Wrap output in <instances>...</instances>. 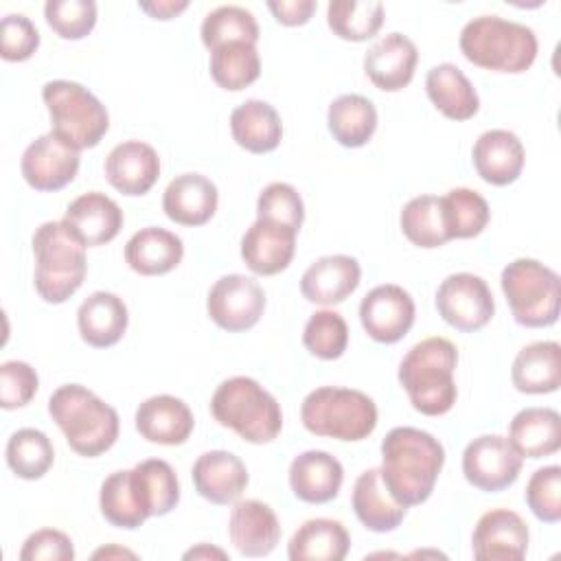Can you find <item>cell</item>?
<instances>
[{
    "label": "cell",
    "instance_id": "cell-1",
    "mask_svg": "<svg viewBox=\"0 0 561 561\" xmlns=\"http://www.w3.org/2000/svg\"><path fill=\"white\" fill-rule=\"evenodd\" d=\"M445 449L430 432L394 427L381 440V480L403 506L423 504L438 480Z\"/></svg>",
    "mask_w": 561,
    "mask_h": 561
},
{
    "label": "cell",
    "instance_id": "cell-2",
    "mask_svg": "<svg viewBox=\"0 0 561 561\" xmlns=\"http://www.w3.org/2000/svg\"><path fill=\"white\" fill-rule=\"evenodd\" d=\"M458 351L447 337H425L416 342L399 364V381L416 412L440 416L456 403L458 390L454 370Z\"/></svg>",
    "mask_w": 561,
    "mask_h": 561
},
{
    "label": "cell",
    "instance_id": "cell-3",
    "mask_svg": "<svg viewBox=\"0 0 561 561\" xmlns=\"http://www.w3.org/2000/svg\"><path fill=\"white\" fill-rule=\"evenodd\" d=\"M48 414L79 456H101L118 438L116 410L81 383L59 386L48 399Z\"/></svg>",
    "mask_w": 561,
    "mask_h": 561
},
{
    "label": "cell",
    "instance_id": "cell-4",
    "mask_svg": "<svg viewBox=\"0 0 561 561\" xmlns=\"http://www.w3.org/2000/svg\"><path fill=\"white\" fill-rule=\"evenodd\" d=\"M462 55L486 70L524 72L537 57V35L530 26L500 15H478L460 31Z\"/></svg>",
    "mask_w": 561,
    "mask_h": 561
},
{
    "label": "cell",
    "instance_id": "cell-5",
    "mask_svg": "<svg viewBox=\"0 0 561 561\" xmlns=\"http://www.w3.org/2000/svg\"><path fill=\"white\" fill-rule=\"evenodd\" d=\"M35 291L46 302H66L85 278V245L64 221H44L33 234Z\"/></svg>",
    "mask_w": 561,
    "mask_h": 561
},
{
    "label": "cell",
    "instance_id": "cell-6",
    "mask_svg": "<svg viewBox=\"0 0 561 561\" xmlns=\"http://www.w3.org/2000/svg\"><path fill=\"white\" fill-rule=\"evenodd\" d=\"M210 412L224 427L234 430L248 443H272L283 427L278 401L252 377L221 381L210 399Z\"/></svg>",
    "mask_w": 561,
    "mask_h": 561
},
{
    "label": "cell",
    "instance_id": "cell-7",
    "mask_svg": "<svg viewBox=\"0 0 561 561\" xmlns=\"http://www.w3.org/2000/svg\"><path fill=\"white\" fill-rule=\"evenodd\" d=\"M300 421L316 436L362 440L377 427V405L362 390L322 386L302 399Z\"/></svg>",
    "mask_w": 561,
    "mask_h": 561
},
{
    "label": "cell",
    "instance_id": "cell-8",
    "mask_svg": "<svg viewBox=\"0 0 561 561\" xmlns=\"http://www.w3.org/2000/svg\"><path fill=\"white\" fill-rule=\"evenodd\" d=\"M42 99L50 114L53 134L75 149H90L101 142L110 127L105 105L81 83L55 79L44 83Z\"/></svg>",
    "mask_w": 561,
    "mask_h": 561
},
{
    "label": "cell",
    "instance_id": "cell-9",
    "mask_svg": "<svg viewBox=\"0 0 561 561\" xmlns=\"http://www.w3.org/2000/svg\"><path fill=\"white\" fill-rule=\"evenodd\" d=\"M500 283L517 324L539 329L557 322L561 283L554 270L535 259H515L502 270Z\"/></svg>",
    "mask_w": 561,
    "mask_h": 561
},
{
    "label": "cell",
    "instance_id": "cell-10",
    "mask_svg": "<svg viewBox=\"0 0 561 561\" xmlns=\"http://www.w3.org/2000/svg\"><path fill=\"white\" fill-rule=\"evenodd\" d=\"M436 309L449 327L471 333L489 324L495 313V302L484 278L469 272H458L449 274L438 285Z\"/></svg>",
    "mask_w": 561,
    "mask_h": 561
},
{
    "label": "cell",
    "instance_id": "cell-11",
    "mask_svg": "<svg viewBox=\"0 0 561 561\" xmlns=\"http://www.w3.org/2000/svg\"><path fill=\"white\" fill-rule=\"evenodd\" d=\"M522 471V456L500 434H482L462 451V473L480 491L497 493L511 486Z\"/></svg>",
    "mask_w": 561,
    "mask_h": 561
},
{
    "label": "cell",
    "instance_id": "cell-12",
    "mask_svg": "<svg viewBox=\"0 0 561 561\" xmlns=\"http://www.w3.org/2000/svg\"><path fill=\"white\" fill-rule=\"evenodd\" d=\"M206 309L210 320L224 331H248L263 316L265 291L250 276L226 274L210 287Z\"/></svg>",
    "mask_w": 561,
    "mask_h": 561
},
{
    "label": "cell",
    "instance_id": "cell-13",
    "mask_svg": "<svg viewBox=\"0 0 561 561\" xmlns=\"http://www.w3.org/2000/svg\"><path fill=\"white\" fill-rule=\"evenodd\" d=\"M412 296L392 283L373 287L359 305V320L364 331L381 344L399 342L414 324Z\"/></svg>",
    "mask_w": 561,
    "mask_h": 561
},
{
    "label": "cell",
    "instance_id": "cell-14",
    "mask_svg": "<svg viewBox=\"0 0 561 561\" xmlns=\"http://www.w3.org/2000/svg\"><path fill=\"white\" fill-rule=\"evenodd\" d=\"M20 171L31 188L59 191L70 184L79 171V149L48 131L24 149Z\"/></svg>",
    "mask_w": 561,
    "mask_h": 561
},
{
    "label": "cell",
    "instance_id": "cell-15",
    "mask_svg": "<svg viewBox=\"0 0 561 561\" xmlns=\"http://www.w3.org/2000/svg\"><path fill=\"white\" fill-rule=\"evenodd\" d=\"M478 561H519L528 550V526L508 508L486 511L471 535Z\"/></svg>",
    "mask_w": 561,
    "mask_h": 561
},
{
    "label": "cell",
    "instance_id": "cell-16",
    "mask_svg": "<svg viewBox=\"0 0 561 561\" xmlns=\"http://www.w3.org/2000/svg\"><path fill=\"white\" fill-rule=\"evenodd\" d=\"M296 234L298 230L287 224L256 217L241 239V259L259 276L278 274L294 259Z\"/></svg>",
    "mask_w": 561,
    "mask_h": 561
},
{
    "label": "cell",
    "instance_id": "cell-17",
    "mask_svg": "<svg viewBox=\"0 0 561 561\" xmlns=\"http://www.w3.org/2000/svg\"><path fill=\"white\" fill-rule=\"evenodd\" d=\"M419 61V50L414 42L403 33H388L377 39L364 55V72L375 83V88L386 92L403 90L412 77Z\"/></svg>",
    "mask_w": 561,
    "mask_h": 561
},
{
    "label": "cell",
    "instance_id": "cell-18",
    "mask_svg": "<svg viewBox=\"0 0 561 561\" xmlns=\"http://www.w3.org/2000/svg\"><path fill=\"white\" fill-rule=\"evenodd\" d=\"M61 221L85 248H94L110 243L121 232L123 210L105 193L90 191L70 202Z\"/></svg>",
    "mask_w": 561,
    "mask_h": 561
},
{
    "label": "cell",
    "instance_id": "cell-19",
    "mask_svg": "<svg viewBox=\"0 0 561 561\" xmlns=\"http://www.w3.org/2000/svg\"><path fill=\"white\" fill-rule=\"evenodd\" d=\"M191 478H193L195 491L213 504L237 502L250 480L241 458L224 449H213L202 454L193 462Z\"/></svg>",
    "mask_w": 561,
    "mask_h": 561
},
{
    "label": "cell",
    "instance_id": "cell-20",
    "mask_svg": "<svg viewBox=\"0 0 561 561\" xmlns=\"http://www.w3.org/2000/svg\"><path fill=\"white\" fill-rule=\"evenodd\" d=\"M105 178L123 195H145L160 178V158L142 140H125L107 153Z\"/></svg>",
    "mask_w": 561,
    "mask_h": 561
},
{
    "label": "cell",
    "instance_id": "cell-21",
    "mask_svg": "<svg viewBox=\"0 0 561 561\" xmlns=\"http://www.w3.org/2000/svg\"><path fill=\"white\" fill-rule=\"evenodd\" d=\"M359 276L362 267L353 256L329 254L305 270L300 278V294L316 305H340L357 289Z\"/></svg>",
    "mask_w": 561,
    "mask_h": 561
},
{
    "label": "cell",
    "instance_id": "cell-22",
    "mask_svg": "<svg viewBox=\"0 0 561 561\" xmlns=\"http://www.w3.org/2000/svg\"><path fill=\"white\" fill-rule=\"evenodd\" d=\"M138 434L158 445H182L193 432L195 419L191 408L171 394H156L145 399L136 410Z\"/></svg>",
    "mask_w": 561,
    "mask_h": 561
},
{
    "label": "cell",
    "instance_id": "cell-23",
    "mask_svg": "<svg viewBox=\"0 0 561 561\" xmlns=\"http://www.w3.org/2000/svg\"><path fill=\"white\" fill-rule=\"evenodd\" d=\"M344 482L342 462L322 449L298 454L289 465V486L294 495L309 504L331 502Z\"/></svg>",
    "mask_w": 561,
    "mask_h": 561
},
{
    "label": "cell",
    "instance_id": "cell-24",
    "mask_svg": "<svg viewBox=\"0 0 561 561\" xmlns=\"http://www.w3.org/2000/svg\"><path fill=\"white\" fill-rule=\"evenodd\" d=\"M228 533L243 557H265L280 539V524L265 502L241 500L232 506Z\"/></svg>",
    "mask_w": 561,
    "mask_h": 561
},
{
    "label": "cell",
    "instance_id": "cell-25",
    "mask_svg": "<svg viewBox=\"0 0 561 561\" xmlns=\"http://www.w3.org/2000/svg\"><path fill=\"white\" fill-rule=\"evenodd\" d=\"M219 193L202 173H182L169 182L162 195L164 215L182 226H202L217 210Z\"/></svg>",
    "mask_w": 561,
    "mask_h": 561
},
{
    "label": "cell",
    "instance_id": "cell-26",
    "mask_svg": "<svg viewBox=\"0 0 561 561\" xmlns=\"http://www.w3.org/2000/svg\"><path fill=\"white\" fill-rule=\"evenodd\" d=\"M471 158L478 175L493 186H506L515 182L526 160L522 140L508 129H489L480 134Z\"/></svg>",
    "mask_w": 561,
    "mask_h": 561
},
{
    "label": "cell",
    "instance_id": "cell-27",
    "mask_svg": "<svg viewBox=\"0 0 561 561\" xmlns=\"http://www.w3.org/2000/svg\"><path fill=\"white\" fill-rule=\"evenodd\" d=\"M353 511L357 519L373 533H390L394 530L403 517L408 506L397 502L388 486L381 480V471L366 469L357 476L353 484V497H351Z\"/></svg>",
    "mask_w": 561,
    "mask_h": 561
},
{
    "label": "cell",
    "instance_id": "cell-28",
    "mask_svg": "<svg viewBox=\"0 0 561 561\" xmlns=\"http://www.w3.org/2000/svg\"><path fill=\"white\" fill-rule=\"evenodd\" d=\"M127 307L123 298L112 291L90 294L77 309L79 333L85 344L94 348L114 346L127 329Z\"/></svg>",
    "mask_w": 561,
    "mask_h": 561
},
{
    "label": "cell",
    "instance_id": "cell-29",
    "mask_svg": "<svg viewBox=\"0 0 561 561\" xmlns=\"http://www.w3.org/2000/svg\"><path fill=\"white\" fill-rule=\"evenodd\" d=\"M184 256L182 239L164 228L147 226L131 234L125 245L127 265L142 276H160L180 265Z\"/></svg>",
    "mask_w": 561,
    "mask_h": 561
},
{
    "label": "cell",
    "instance_id": "cell-30",
    "mask_svg": "<svg viewBox=\"0 0 561 561\" xmlns=\"http://www.w3.org/2000/svg\"><path fill=\"white\" fill-rule=\"evenodd\" d=\"M508 443L524 458H543L561 447V416L552 408H524L508 425Z\"/></svg>",
    "mask_w": 561,
    "mask_h": 561
},
{
    "label": "cell",
    "instance_id": "cell-31",
    "mask_svg": "<svg viewBox=\"0 0 561 561\" xmlns=\"http://www.w3.org/2000/svg\"><path fill=\"white\" fill-rule=\"evenodd\" d=\"M230 131L234 142L245 151L267 153L278 147L283 138V123L267 101L250 99L232 110Z\"/></svg>",
    "mask_w": 561,
    "mask_h": 561
},
{
    "label": "cell",
    "instance_id": "cell-32",
    "mask_svg": "<svg viewBox=\"0 0 561 561\" xmlns=\"http://www.w3.org/2000/svg\"><path fill=\"white\" fill-rule=\"evenodd\" d=\"M511 379L526 394L554 392L561 386V346L557 342H533L524 346L513 359Z\"/></svg>",
    "mask_w": 561,
    "mask_h": 561
},
{
    "label": "cell",
    "instance_id": "cell-33",
    "mask_svg": "<svg viewBox=\"0 0 561 561\" xmlns=\"http://www.w3.org/2000/svg\"><path fill=\"white\" fill-rule=\"evenodd\" d=\"M351 548V537L342 522L329 517L307 519L291 535L287 557L291 561H342Z\"/></svg>",
    "mask_w": 561,
    "mask_h": 561
},
{
    "label": "cell",
    "instance_id": "cell-34",
    "mask_svg": "<svg viewBox=\"0 0 561 561\" xmlns=\"http://www.w3.org/2000/svg\"><path fill=\"white\" fill-rule=\"evenodd\" d=\"M425 90L430 101L451 121H469L478 107L480 99L467 75L454 64H438L427 70Z\"/></svg>",
    "mask_w": 561,
    "mask_h": 561
},
{
    "label": "cell",
    "instance_id": "cell-35",
    "mask_svg": "<svg viewBox=\"0 0 561 561\" xmlns=\"http://www.w3.org/2000/svg\"><path fill=\"white\" fill-rule=\"evenodd\" d=\"M131 484L142 511L149 517L171 513L180 502V482L167 460L149 458L131 469Z\"/></svg>",
    "mask_w": 561,
    "mask_h": 561
},
{
    "label": "cell",
    "instance_id": "cell-36",
    "mask_svg": "<svg viewBox=\"0 0 561 561\" xmlns=\"http://www.w3.org/2000/svg\"><path fill=\"white\" fill-rule=\"evenodd\" d=\"M327 123L342 147H364L377 129V110L362 94H342L329 105Z\"/></svg>",
    "mask_w": 561,
    "mask_h": 561
},
{
    "label": "cell",
    "instance_id": "cell-37",
    "mask_svg": "<svg viewBox=\"0 0 561 561\" xmlns=\"http://www.w3.org/2000/svg\"><path fill=\"white\" fill-rule=\"evenodd\" d=\"M261 75L256 44L228 42L210 50V77L224 90H243Z\"/></svg>",
    "mask_w": 561,
    "mask_h": 561
},
{
    "label": "cell",
    "instance_id": "cell-38",
    "mask_svg": "<svg viewBox=\"0 0 561 561\" xmlns=\"http://www.w3.org/2000/svg\"><path fill=\"white\" fill-rule=\"evenodd\" d=\"M443 224L449 239H471L478 237L491 217L486 199L473 188H451L440 197Z\"/></svg>",
    "mask_w": 561,
    "mask_h": 561
},
{
    "label": "cell",
    "instance_id": "cell-39",
    "mask_svg": "<svg viewBox=\"0 0 561 561\" xmlns=\"http://www.w3.org/2000/svg\"><path fill=\"white\" fill-rule=\"evenodd\" d=\"M329 28L348 42L373 37L383 24V4L377 0H331L327 7Z\"/></svg>",
    "mask_w": 561,
    "mask_h": 561
},
{
    "label": "cell",
    "instance_id": "cell-40",
    "mask_svg": "<svg viewBox=\"0 0 561 561\" xmlns=\"http://www.w3.org/2000/svg\"><path fill=\"white\" fill-rule=\"evenodd\" d=\"M4 454L9 469L22 480H39L55 460L50 438L35 427H22L13 432Z\"/></svg>",
    "mask_w": 561,
    "mask_h": 561
},
{
    "label": "cell",
    "instance_id": "cell-41",
    "mask_svg": "<svg viewBox=\"0 0 561 561\" xmlns=\"http://www.w3.org/2000/svg\"><path fill=\"white\" fill-rule=\"evenodd\" d=\"M99 506L103 517L112 526L125 528V530H134L142 526L145 519L149 517L136 497V491L131 484V469L114 471L103 480L101 493H99Z\"/></svg>",
    "mask_w": 561,
    "mask_h": 561
},
{
    "label": "cell",
    "instance_id": "cell-42",
    "mask_svg": "<svg viewBox=\"0 0 561 561\" xmlns=\"http://www.w3.org/2000/svg\"><path fill=\"white\" fill-rule=\"evenodd\" d=\"M399 221L408 241L419 248H440L449 241L443 224L440 197L436 195L412 197L403 206Z\"/></svg>",
    "mask_w": 561,
    "mask_h": 561
},
{
    "label": "cell",
    "instance_id": "cell-43",
    "mask_svg": "<svg viewBox=\"0 0 561 561\" xmlns=\"http://www.w3.org/2000/svg\"><path fill=\"white\" fill-rule=\"evenodd\" d=\"M202 42L208 50H215L228 42H259L256 18L239 4H221L206 13L202 22Z\"/></svg>",
    "mask_w": 561,
    "mask_h": 561
},
{
    "label": "cell",
    "instance_id": "cell-44",
    "mask_svg": "<svg viewBox=\"0 0 561 561\" xmlns=\"http://www.w3.org/2000/svg\"><path fill=\"white\" fill-rule=\"evenodd\" d=\"M302 344L320 359H337L348 344V324L337 311H316L305 324Z\"/></svg>",
    "mask_w": 561,
    "mask_h": 561
},
{
    "label": "cell",
    "instance_id": "cell-45",
    "mask_svg": "<svg viewBox=\"0 0 561 561\" xmlns=\"http://www.w3.org/2000/svg\"><path fill=\"white\" fill-rule=\"evenodd\" d=\"M44 18L61 39H81L96 24V4L92 0H48Z\"/></svg>",
    "mask_w": 561,
    "mask_h": 561
},
{
    "label": "cell",
    "instance_id": "cell-46",
    "mask_svg": "<svg viewBox=\"0 0 561 561\" xmlns=\"http://www.w3.org/2000/svg\"><path fill=\"white\" fill-rule=\"evenodd\" d=\"M526 504L533 515L546 524L561 519V467L537 469L526 484Z\"/></svg>",
    "mask_w": 561,
    "mask_h": 561
},
{
    "label": "cell",
    "instance_id": "cell-47",
    "mask_svg": "<svg viewBox=\"0 0 561 561\" xmlns=\"http://www.w3.org/2000/svg\"><path fill=\"white\" fill-rule=\"evenodd\" d=\"M256 217L280 221V224H287V226L300 230L302 219H305V204L291 184L272 182L259 195Z\"/></svg>",
    "mask_w": 561,
    "mask_h": 561
},
{
    "label": "cell",
    "instance_id": "cell-48",
    "mask_svg": "<svg viewBox=\"0 0 561 561\" xmlns=\"http://www.w3.org/2000/svg\"><path fill=\"white\" fill-rule=\"evenodd\" d=\"M39 46V31L22 13H9L0 22V55L7 61H24Z\"/></svg>",
    "mask_w": 561,
    "mask_h": 561
},
{
    "label": "cell",
    "instance_id": "cell-49",
    "mask_svg": "<svg viewBox=\"0 0 561 561\" xmlns=\"http://www.w3.org/2000/svg\"><path fill=\"white\" fill-rule=\"evenodd\" d=\"M37 386V373L26 362L9 359L0 366V405L4 410L26 405L35 397Z\"/></svg>",
    "mask_w": 561,
    "mask_h": 561
},
{
    "label": "cell",
    "instance_id": "cell-50",
    "mask_svg": "<svg viewBox=\"0 0 561 561\" xmlns=\"http://www.w3.org/2000/svg\"><path fill=\"white\" fill-rule=\"evenodd\" d=\"M22 561H72L75 546L72 539L55 528H42L26 537L22 550Z\"/></svg>",
    "mask_w": 561,
    "mask_h": 561
},
{
    "label": "cell",
    "instance_id": "cell-51",
    "mask_svg": "<svg viewBox=\"0 0 561 561\" xmlns=\"http://www.w3.org/2000/svg\"><path fill=\"white\" fill-rule=\"evenodd\" d=\"M316 0H270L267 9L274 13L276 22L285 26H298L309 22L316 11Z\"/></svg>",
    "mask_w": 561,
    "mask_h": 561
},
{
    "label": "cell",
    "instance_id": "cell-52",
    "mask_svg": "<svg viewBox=\"0 0 561 561\" xmlns=\"http://www.w3.org/2000/svg\"><path fill=\"white\" fill-rule=\"evenodd\" d=\"M140 11L149 13L156 20H171L178 13H182L188 2L186 0H151V2H138Z\"/></svg>",
    "mask_w": 561,
    "mask_h": 561
},
{
    "label": "cell",
    "instance_id": "cell-53",
    "mask_svg": "<svg viewBox=\"0 0 561 561\" xmlns=\"http://www.w3.org/2000/svg\"><path fill=\"white\" fill-rule=\"evenodd\" d=\"M213 557L226 559L228 554H226L224 550L213 548V546H206V543H199L197 548H191L188 552H184V559H213Z\"/></svg>",
    "mask_w": 561,
    "mask_h": 561
},
{
    "label": "cell",
    "instance_id": "cell-54",
    "mask_svg": "<svg viewBox=\"0 0 561 561\" xmlns=\"http://www.w3.org/2000/svg\"><path fill=\"white\" fill-rule=\"evenodd\" d=\"M110 554L134 557V552H129V550H121V548H103V550H96V552H94V559H99V557H110Z\"/></svg>",
    "mask_w": 561,
    "mask_h": 561
}]
</instances>
